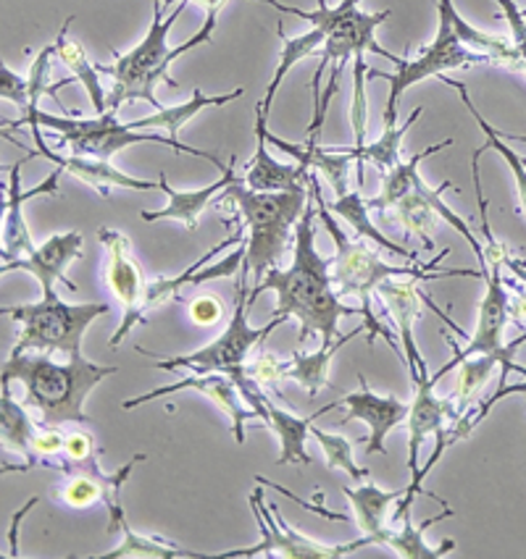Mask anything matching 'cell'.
I'll return each mask as SVG.
<instances>
[{"mask_svg": "<svg viewBox=\"0 0 526 559\" xmlns=\"http://www.w3.org/2000/svg\"><path fill=\"white\" fill-rule=\"evenodd\" d=\"M311 192V190H308ZM316 198L311 192L303 218L295 226V252L290 269H269L261 282L250 289V300L264 289L277 292L274 316L301 321V344H308L316 334L322 340L340 336L337 323L342 316H363V308H350L337 295L332 278V258L316 250Z\"/></svg>", "mask_w": 526, "mask_h": 559, "instance_id": "6da1fadb", "label": "cell"}, {"mask_svg": "<svg viewBox=\"0 0 526 559\" xmlns=\"http://www.w3.org/2000/svg\"><path fill=\"white\" fill-rule=\"evenodd\" d=\"M308 187L316 198V216L324 226H327L329 237L335 242V258H332V278L337 295L340 297H359L361 308H363V318H366V334H369V347L376 342V336H385L387 344H393L398 353H402L400 347V336L398 331H393L385 323L379 321V316H374L372 308V295H376V287L387 278H398V276H411L419 278V282H437V278H451V276H474L482 278V271H471V269H453V271H437V263L443 260L451 250L437 252V258L426 265H389L379 258L376 247L366 245L363 239H350L342 226L335 221L332 207L327 205L324 200L322 185L316 179V174H308Z\"/></svg>", "mask_w": 526, "mask_h": 559, "instance_id": "7a4b0ae2", "label": "cell"}, {"mask_svg": "<svg viewBox=\"0 0 526 559\" xmlns=\"http://www.w3.org/2000/svg\"><path fill=\"white\" fill-rule=\"evenodd\" d=\"M116 366H101L87 357H69L67 362L50 360L48 355L22 353L9 355L0 370V381L24 383V405L37 409L50 426H84V400L103 379L116 373Z\"/></svg>", "mask_w": 526, "mask_h": 559, "instance_id": "3957f363", "label": "cell"}, {"mask_svg": "<svg viewBox=\"0 0 526 559\" xmlns=\"http://www.w3.org/2000/svg\"><path fill=\"white\" fill-rule=\"evenodd\" d=\"M190 5V0H179V5H174V11L164 19V3L155 0L153 5V22L148 27L142 43H138V48H132L129 53H114V63H95L101 74H108L114 80V90L108 95V110L119 114L121 103L127 100H145L151 103L155 110H161L164 106L155 97V84L166 82L168 87H179L177 80L168 74V67L174 61H179L182 56L190 53L192 48L198 45L211 43L213 32H217V24L213 19H206L203 27H200L187 43H182L179 48H168V32H172L174 22L185 14V9Z\"/></svg>", "mask_w": 526, "mask_h": 559, "instance_id": "277c9868", "label": "cell"}, {"mask_svg": "<svg viewBox=\"0 0 526 559\" xmlns=\"http://www.w3.org/2000/svg\"><path fill=\"white\" fill-rule=\"evenodd\" d=\"M308 198L311 192H305V185L284 192H256L245 185L243 177L232 181L222 192L219 207L230 203L235 205V213L248 229L243 265L250 271V278L256 284L266 276V271L279 263L284 247L290 242L292 229L303 218Z\"/></svg>", "mask_w": 526, "mask_h": 559, "instance_id": "5b68a950", "label": "cell"}, {"mask_svg": "<svg viewBox=\"0 0 526 559\" xmlns=\"http://www.w3.org/2000/svg\"><path fill=\"white\" fill-rule=\"evenodd\" d=\"M5 127H11V129L30 127L37 151H43V147L48 145L43 136V129H40V127H48L50 132L61 134V147L67 145L74 155H90V158L112 160L114 155L125 151V147L140 145V142H159L161 147H168V151L177 153V155L187 153V155H195V158L208 160V164L222 168V171L226 168L213 153H206V151H200V147L185 145V142L172 140L168 134L138 132V129H132L129 123H121L119 119H116L114 110L95 116V119H69V116H54V114H45V110H37L35 116H30V119L5 121Z\"/></svg>", "mask_w": 526, "mask_h": 559, "instance_id": "8992f818", "label": "cell"}, {"mask_svg": "<svg viewBox=\"0 0 526 559\" xmlns=\"http://www.w3.org/2000/svg\"><path fill=\"white\" fill-rule=\"evenodd\" d=\"M108 310L112 308L106 302H63L56 292H48L40 302L5 305L0 313L22 323L11 355L58 353L67 355L69 360V357H82L84 331Z\"/></svg>", "mask_w": 526, "mask_h": 559, "instance_id": "52a82bcc", "label": "cell"}, {"mask_svg": "<svg viewBox=\"0 0 526 559\" xmlns=\"http://www.w3.org/2000/svg\"><path fill=\"white\" fill-rule=\"evenodd\" d=\"M248 282H250V271L245 269L239 271V278L235 284V313H232L230 323H226L224 334L219 340H213L206 347L195 349L190 355H179V357H168V360H159L153 362V368L159 370H190V373H232V370L243 368L248 362V357L253 353L258 342H264L271 331L288 323V318L274 316L264 329H250L248 323V310H250V292H248Z\"/></svg>", "mask_w": 526, "mask_h": 559, "instance_id": "ba28073f", "label": "cell"}, {"mask_svg": "<svg viewBox=\"0 0 526 559\" xmlns=\"http://www.w3.org/2000/svg\"><path fill=\"white\" fill-rule=\"evenodd\" d=\"M440 16V29L434 43L426 50H421L419 58L402 61L395 67L393 74L387 71H372L369 69V80H387L389 82V95L385 106V127H395L398 123V103L400 97L413 87V84L430 80V76H440L451 69H471V67H490L484 56L474 53V50L466 48L464 43L458 40L456 29H453L451 16H447L445 9L437 5Z\"/></svg>", "mask_w": 526, "mask_h": 559, "instance_id": "9c48e42d", "label": "cell"}, {"mask_svg": "<svg viewBox=\"0 0 526 559\" xmlns=\"http://www.w3.org/2000/svg\"><path fill=\"white\" fill-rule=\"evenodd\" d=\"M482 278L487 284V292H484L482 305H479L477 329H474L469 344H466V347H458L451 336H447V344L453 347V360L456 362L471 355L495 357L500 362V381H505V376L513 373V366H516L513 357H516L518 349L526 344V331L513 342H505L503 336L505 326L511 323V313H509L511 292L503 276V263H500V260H490L487 269H482Z\"/></svg>", "mask_w": 526, "mask_h": 559, "instance_id": "30bf717a", "label": "cell"}, {"mask_svg": "<svg viewBox=\"0 0 526 559\" xmlns=\"http://www.w3.org/2000/svg\"><path fill=\"white\" fill-rule=\"evenodd\" d=\"M250 510L256 515L258 528H261V542L250 549H235V551H222L224 559L235 557H282V559H342L353 551L363 549V546H374L369 536L355 538L350 544H324L316 538H308L305 533H297L284 523V518L279 515V510L271 504V510H266L264 499V484L250 493Z\"/></svg>", "mask_w": 526, "mask_h": 559, "instance_id": "8fae6325", "label": "cell"}, {"mask_svg": "<svg viewBox=\"0 0 526 559\" xmlns=\"http://www.w3.org/2000/svg\"><path fill=\"white\" fill-rule=\"evenodd\" d=\"M97 239H101V245L106 247V255H108V265H106L108 289H112V295L121 305V323L112 336V347H119V344L129 336V331L138 329L140 323L148 321L145 318L148 282H145V273L140 269V263L132 255V245H129L125 234L103 226V229H97Z\"/></svg>", "mask_w": 526, "mask_h": 559, "instance_id": "7c38bea8", "label": "cell"}, {"mask_svg": "<svg viewBox=\"0 0 526 559\" xmlns=\"http://www.w3.org/2000/svg\"><path fill=\"white\" fill-rule=\"evenodd\" d=\"M230 376L237 381V389H239V394H243V400L248 402V405L258 413V418H264L266 426L277 433L279 444H282V452H279L277 463L279 465L295 463V465H305V467L314 463L308 450H305V441H308V437H311V426H314V420H319L322 415L332 413V409L340 407L342 402H332V405L322 407L319 413L308 415V418H297V415H292L290 409L279 407L277 402L266 394V386H261V383L245 373V366L232 370Z\"/></svg>", "mask_w": 526, "mask_h": 559, "instance_id": "4fadbf2b", "label": "cell"}, {"mask_svg": "<svg viewBox=\"0 0 526 559\" xmlns=\"http://www.w3.org/2000/svg\"><path fill=\"white\" fill-rule=\"evenodd\" d=\"M389 16H393V11L389 9L376 11V14H366V11H361L359 5L350 9L348 14L342 16V22L337 24V27H332V32L327 35V43H324L319 53V67H316V74H314V90L322 87V76L324 71H327V67L346 69V63L353 61L355 53H376L382 58H389V61L398 67L402 56L389 53V50H385L379 43H376V29H379L382 22H387Z\"/></svg>", "mask_w": 526, "mask_h": 559, "instance_id": "5bb4252c", "label": "cell"}, {"mask_svg": "<svg viewBox=\"0 0 526 559\" xmlns=\"http://www.w3.org/2000/svg\"><path fill=\"white\" fill-rule=\"evenodd\" d=\"M187 389H190V392H200L203 396H208L213 405L222 409L226 418H230L235 441L237 444H245V439H248L245 437V420H256L258 413L243 400V394H239V389H237V381L232 379L230 373H222V370H217V373H190V376H185V379L153 389V392L135 396V400H125L121 402V407L135 409V407L148 405V402H153V400H161V396L187 392Z\"/></svg>", "mask_w": 526, "mask_h": 559, "instance_id": "9a60e30c", "label": "cell"}, {"mask_svg": "<svg viewBox=\"0 0 526 559\" xmlns=\"http://www.w3.org/2000/svg\"><path fill=\"white\" fill-rule=\"evenodd\" d=\"M447 373H453L451 362H445L437 373L430 376L419 373L411 383L416 386V396L411 402V413H408V471H411V478L421 471L419 467V454L424 441L434 437L440 428H445L447 424H456L460 415L453 407L451 396H437L434 394V386H437L440 379H445Z\"/></svg>", "mask_w": 526, "mask_h": 559, "instance_id": "2e32d148", "label": "cell"}, {"mask_svg": "<svg viewBox=\"0 0 526 559\" xmlns=\"http://www.w3.org/2000/svg\"><path fill=\"white\" fill-rule=\"evenodd\" d=\"M27 160H30V155L24 160H19V164L9 166V181L3 185V192H5V200H3V250H0V255H3V263H9V260H16V258H24V255H32V252L37 250L35 242H32L27 221H24L22 205L32 198H40V194H56L58 179H61V174H63V168H56V171L50 174V177L45 179L43 185L35 187V190L22 192V166L27 164Z\"/></svg>", "mask_w": 526, "mask_h": 559, "instance_id": "e0dca14e", "label": "cell"}, {"mask_svg": "<svg viewBox=\"0 0 526 559\" xmlns=\"http://www.w3.org/2000/svg\"><path fill=\"white\" fill-rule=\"evenodd\" d=\"M376 295H379V302L385 305L389 321H393L395 331H398L402 355H406V368L411 373V379H416L419 373H426V362L421 357L419 344H416L413 336V326L421 316V300H424V295L419 292V278H387V282H382L376 287Z\"/></svg>", "mask_w": 526, "mask_h": 559, "instance_id": "ac0fdd59", "label": "cell"}, {"mask_svg": "<svg viewBox=\"0 0 526 559\" xmlns=\"http://www.w3.org/2000/svg\"><path fill=\"white\" fill-rule=\"evenodd\" d=\"M361 389L342 396V407L348 409L346 420H361L369 426L366 437V454H385V439L389 431H395L402 420H408L411 405L398 400V396H382L369 389V383L359 373Z\"/></svg>", "mask_w": 526, "mask_h": 559, "instance_id": "d6986e66", "label": "cell"}, {"mask_svg": "<svg viewBox=\"0 0 526 559\" xmlns=\"http://www.w3.org/2000/svg\"><path fill=\"white\" fill-rule=\"evenodd\" d=\"M82 242H84V237L80 231L56 234V237L45 239V242L37 247L32 255L9 260V263H3V269L0 271L3 273H11V271L32 273V276L40 282L43 295L56 292L54 289L56 282H61L69 292H77L80 287H77V284L67 276V269L74 263V260L82 258Z\"/></svg>", "mask_w": 526, "mask_h": 559, "instance_id": "ffe728a7", "label": "cell"}, {"mask_svg": "<svg viewBox=\"0 0 526 559\" xmlns=\"http://www.w3.org/2000/svg\"><path fill=\"white\" fill-rule=\"evenodd\" d=\"M40 158L50 160L58 168L71 174L74 179L84 181L87 187L97 190V194L108 198L112 190H129V192H148V190H161L159 181H148V179H138V177H129V174L121 171V168L112 166V160H103V158H90V155H61L56 151H50V145H45L43 151H32L30 158Z\"/></svg>", "mask_w": 526, "mask_h": 559, "instance_id": "44dd1931", "label": "cell"}, {"mask_svg": "<svg viewBox=\"0 0 526 559\" xmlns=\"http://www.w3.org/2000/svg\"><path fill=\"white\" fill-rule=\"evenodd\" d=\"M237 158L232 155L230 164L222 171V179H217L213 185L203 187V190H174L172 185H168L166 174L161 171L159 174V185H161V192H166L168 198V205L164 211H142L140 218L148 221V224H153V221H177V224L185 226L187 231H195V226H198V218L200 213L206 211L208 203H211L213 198H217L219 192H224L226 187L232 185V181H237Z\"/></svg>", "mask_w": 526, "mask_h": 559, "instance_id": "7402d4cb", "label": "cell"}, {"mask_svg": "<svg viewBox=\"0 0 526 559\" xmlns=\"http://www.w3.org/2000/svg\"><path fill=\"white\" fill-rule=\"evenodd\" d=\"M363 331H366V326H355L353 331H348V334L335 336V340H322V347L311 355H303L301 349H297L288 362L282 360V376L284 379L301 383L311 400H314L324 386H332V383H329V362H332V357L340 353L348 342L361 336Z\"/></svg>", "mask_w": 526, "mask_h": 559, "instance_id": "603a6c76", "label": "cell"}, {"mask_svg": "<svg viewBox=\"0 0 526 559\" xmlns=\"http://www.w3.org/2000/svg\"><path fill=\"white\" fill-rule=\"evenodd\" d=\"M440 80H443L447 87H453L456 90V93L460 95V100H464V106H466V110H469V114L474 116V121L479 123V129H482L484 132V145L479 147L477 153H474V160H471V166H474V179H479V158H482V153H487V151H495L500 158L505 160V164H509V168H511V174H513V181H516V192H518V207H522V213L526 216V164H524V158L522 155H518L516 151H513V147H509L505 145V136L498 132L495 127H492L490 121L484 119L482 114H479V108L474 106V100L469 97V90H466V84L464 82H453L451 76H445V74H440Z\"/></svg>", "mask_w": 526, "mask_h": 559, "instance_id": "cb8c5ba5", "label": "cell"}, {"mask_svg": "<svg viewBox=\"0 0 526 559\" xmlns=\"http://www.w3.org/2000/svg\"><path fill=\"white\" fill-rule=\"evenodd\" d=\"M408 489H395V491H382L379 486L363 484V486H342V493L353 507L355 512V525H359L361 536H369L374 546H382L387 531V512L395 502H400L406 497Z\"/></svg>", "mask_w": 526, "mask_h": 559, "instance_id": "d4e9b609", "label": "cell"}, {"mask_svg": "<svg viewBox=\"0 0 526 559\" xmlns=\"http://www.w3.org/2000/svg\"><path fill=\"white\" fill-rule=\"evenodd\" d=\"M440 9L447 11L451 16L453 29H456L458 40L466 45V48L474 50V53L484 56L490 61V67H500V69H509V71H522L524 58L513 48L511 37L503 35H490V32H482L477 27H471L464 16L458 14V9L453 5V0H437Z\"/></svg>", "mask_w": 526, "mask_h": 559, "instance_id": "484cf974", "label": "cell"}, {"mask_svg": "<svg viewBox=\"0 0 526 559\" xmlns=\"http://www.w3.org/2000/svg\"><path fill=\"white\" fill-rule=\"evenodd\" d=\"M37 424L40 420L32 418L30 407L24 402L22 405L14 402V396L9 392V381H0V433H3V447L24 454V460H27L24 465H3V473H24L27 465H32V460H35L32 439H35Z\"/></svg>", "mask_w": 526, "mask_h": 559, "instance_id": "4316f807", "label": "cell"}, {"mask_svg": "<svg viewBox=\"0 0 526 559\" xmlns=\"http://www.w3.org/2000/svg\"><path fill=\"white\" fill-rule=\"evenodd\" d=\"M447 518H453L451 507H445L440 515L426 518L424 523H413L411 515H408L402 523L389 525L385 531V538H382V546H389V549L402 559H440L451 555V551L456 549V542H453V538H445V542H440V546H430L424 542V533Z\"/></svg>", "mask_w": 526, "mask_h": 559, "instance_id": "83f0119b", "label": "cell"}, {"mask_svg": "<svg viewBox=\"0 0 526 559\" xmlns=\"http://www.w3.org/2000/svg\"><path fill=\"white\" fill-rule=\"evenodd\" d=\"M269 142L261 134H256V155L245 166L243 181L256 192H284L295 190V187L308 185V168L301 164H279L277 158H271L266 151Z\"/></svg>", "mask_w": 526, "mask_h": 559, "instance_id": "f1b7e54d", "label": "cell"}, {"mask_svg": "<svg viewBox=\"0 0 526 559\" xmlns=\"http://www.w3.org/2000/svg\"><path fill=\"white\" fill-rule=\"evenodd\" d=\"M71 22H74V16H69L67 22H63V27L58 29L56 35V58L58 61L67 67L71 74H74V82H80L84 87V93H87L90 103H93L95 114H108V95L106 90H103L101 84V71L93 61H90L87 53H84V48L77 40H71L69 37V27Z\"/></svg>", "mask_w": 526, "mask_h": 559, "instance_id": "f546056e", "label": "cell"}, {"mask_svg": "<svg viewBox=\"0 0 526 559\" xmlns=\"http://www.w3.org/2000/svg\"><path fill=\"white\" fill-rule=\"evenodd\" d=\"M243 95H245L243 87L232 90V93H226V95H217V97L195 90L190 100L182 103V106L161 108V110H155V114L145 116V119L129 121V127L138 129V132H166L172 140H179V129L185 127L187 121H192L200 110L211 108V106H226V103L237 100V97H243Z\"/></svg>", "mask_w": 526, "mask_h": 559, "instance_id": "4dcf8cb0", "label": "cell"}, {"mask_svg": "<svg viewBox=\"0 0 526 559\" xmlns=\"http://www.w3.org/2000/svg\"><path fill=\"white\" fill-rule=\"evenodd\" d=\"M279 37H282V56H279L277 71H274V76H271V84L266 87L264 100L256 106L266 116V119H269L271 103H274L279 87H282L284 76L290 74L292 67H295L297 61H303V58L314 56L316 50L324 48V43H327V32L319 27H311L308 32H303V35H297V37H288L284 35V29L279 27Z\"/></svg>", "mask_w": 526, "mask_h": 559, "instance_id": "1f68e13d", "label": "cell"}, {"mask_svg": "<svg viewBox=\"0 0 526 559\" xmlns=\"http://www.w3.org/2000/svg\"><path fill=\"white\" fill-rule=\"evenodd\" d=\"M426 190H430V185L421 179V174H416L411 192H408L406 198H402L400 203L393 207V211H395V218L402 224V229L416 234V237L424 242L426 250H434V234L432 231H434V226H437L440 213L434 211Z\"/></svg>", "mask_w": 526, "mask_h": 559, "instance_id": "d6a6232c", "label": "cell"}, {"mask_svg": "<svg viewBox=\"0 0 526 559\" xmlns=\"http://www.w3.org/2000/svg\"><path fill=\"white\" fill-rule=\"evenodd\" d=\"M424 114V108H413L411 116H408L406 121L395 123V127H385L382 129V136L379 140H374L372 145L361 147V151H353L350 147V155L355 158V166H359V185L363 187V166L372 164L374 168H379V174H387L393 171L395 166L400 164V142L402 136H406L408 132H411V127L416 121H419V116Z\"/></svg>", "mask_w": 526, "mask_h": 559, "instance_id": "836d02e7", "label": "cell"}, {"mask_svg": "<svg viewBox=\"0 0 526 559\" xmlns=\"http://www.w3.org/2000/svg\"><path fill=\"white\" fill-rule=\"evenodd\" d=\"M445 147H453V136H447V140L437 142V145L426 147V151L413 153L408 160H400V164L395 166L393 171L382 174V190H379V194H376V198H372L366 203L369 211H393V207L398 205L408 192H411L413 177L419 174L421 160H426L434 153L445 151Z\"/></svg>", "mask_w": 526, "mask_h": 559, "instance_id": "e575fe53", "label": "cell"}, {"mask_svg": "<svg viewBox=\"0 0 526 559\" xmlns=\"http://www.w3.org/2000/svg\"><path fill=\"white\" fill-rule=\"evenodd\" d=\"M332 213L335 216H340L346 224L359 234L361 239H369V242H374L376 247H382V250H389L393 255H398L402 260H416V252L413 250H406V247L393 242V239L385 237L376 226L372 224V218H369V205L366 200H363L361 192H348L346 198H337L332 205Z\"/></svg>", "mask_w": 526, "mask_h": 559, "instance_id": "d590c367", "label": "cell"}, {"mask_svg": "<svg viewBox=\"0 0 526 559\" xmlns=\"http://www.w3.org/2000/svg\"><path fill=\"white\" fill-rule=\"evenodd\" d=\"M121 544L116 549L106 551V555H97V559H125V557H153V559H200L208 557L203 551L185 549V546L166 542L161 536H145V533H138L129 525V520L121 523Z\"/></svg>", "mask_w": 526, "mask_h": 559, "instance_id": "8d00e7d4", "label": "cell"}, {"mask_svg": "<svg viewBox=\"0 0 526 559\" xmlns=\"http://www.w3.org/2000/svg\"><path fill=\"white\" fill-rule=\"evenodd\" d=\"M495 368H500V362L490 355H471L458 362L456 383H453L451 389V402L458 415H464L466 409L477 405L479 394H482L484 383L490 381V376L495 373Z\"/></svg>", "mask_w": 526, "mask_h": 559, "instance_id": "74e56055", "label": "cell"}, {"mask_svg": "<svg viewBox=\"0 0 526 559\" xmlns=\"http://www.w3.org/2000/svg\"><path fill=\"white\" fill-rule=\"evenodd\" d=\"M237 218H239V216H237ZM243 231H245V224H243V221H239L237 231L232 234L230 239H224L222 245H217V247H213V250H208L203 258L195 260V263L190 265V269L182 271L179 276H161V278H155V282L148 284V292H145V310L161 308V305H166V302L177 300V297H179V289L185 287V284H192V282H195V276H198V271H203V265L208 263V260H211L213 255H217V252L226 250V247H232V245H239V242H243V239H245V234H243Z\"/></svg>", "mask_w": 526, "mask_h": 559, "instance_id": "f35d334b", "label": "cell"}, {"mask_svg": "<svg viewBox=\"0 0 526 559\" xmlns=\"http://www.w3.org/2000/svg\"><path fill=\"white\" fill-rule=\"evenodd\" d=\"M54 58H56V43L45 45L40 53L35 56V61H32V69L27 74V84H30V110L22 116V119H30V116H35L37 110H40V100L43 97H54V100L61 106V93L63 87H69L71 80H61L54 84V74H50V67H54Z\"/></svg>", "mask_w": 526, "mask_h": 559, "instance_id": "ab89813d", "label": "cell"}, {"mask_svg": "<svg viewBox=\"0 0 526 559\" xmlns=\"http://www.w3.org/2000/svg\"><path fill=\"white\" fill-rule=\"evenodd\" d=\"M311 437L322 444L324 457H327L329 471H342L348 473L353 484H361V480L369 478V467H361L353 457V447L359 444L361 439H346L337 437V433H327L319 426H311Z\"/></svg>", "mask_w": 526, "mask_h": 559, "instance_id": "60d3db41", "label": "cell"}, {"mask_svg": "<svg viewBox=\"0 0 526 559\" xmlns=\"http://www.w3.org/2000/svg\"><path fill=\"white\" fill-rule=\"evenodd\" d=\"M366 82H369V67L366 53H355L353 58V103H350V123H353L355 145L353 151L366 147V127H369V97H366Z\"/></svg>", "mask_w": 526, "mask_h": 559, "instance_id": "b9f144b4", "label": "cell"}, {"mask_svg": "<svg viewBox=\"0 0 526 559\" xmlns=\"http://www.w3.org/2000/svg\"><path fill=\"white\" fill-rule=\"evenodd\" d=\"M63 441H67V433H63L58 426L45 424V420L40 418V424H37V431H35V439H32V452H35V460H32V465H27V471L37 467L40 460H50V457H58V454H63Z\"/></svg>", "mask_w": 526, "mask_h": 559, "instance_id": "7bdbcfd3", "label": "cell"}, {"mask_svg": "<svg viewBox=\"0 0 526 559\" xmlns=\"http://www.w3.org/2000/svg\"><path fill=\"white\" fill-rule=\"evenodd\" d=\"M0 95H3V100H11L16 108H22L24 114L30 110L27 76H19L16 71L9 69V63L0 67Z\"/></svg>", "mask_w": 526, "mask_h": 559, "instance_id": "ee69618b", "label": "cell"}, {"mask_svg": "<svg viewBox=\"0 0 526 559\" xmlns=\"http://www.w3.org/2000/svg\"><path fill=\"white\" fill-rule=\"evenodd\" d=\"M245 373L250 379H256L261 386H274L277 381H282V360L277 355H258L253 362H245Z\"/></svg>", "mask_w": 526, "mask_h": 559, "instance_id": "f6af8a7d", "label": "cell"}, {"mask_svg": "<svg viewBox=\"0 0 526 559\" xmlns=\"http://www.w3.org/2000/svg\"><path fill=\"white\" fill-rule=\"evenodd\" d=\"M495 3L500 5V9H503L505 19H509L513 48H516L526 61V16H524V11L518 9L516 0H495Z\"/></svg>", "mask_w": 526, "mask_h": 559, "instance_id": "bcb514c9", "label": "cell"}, {"mask_svg": "<svg viewBox=\"0 0 526 559\" xmlns=\"http://www.w3.org/2000/svg\"><path fill=\"white\" fill-rule=\"evenodd\" d=\"M95 439L90 437L87 431H82V428H74V431L67 433V441H63V457L69 460H87L97 454Z\"/></svg>", "mask_w": 526, "mask_h": 559, "instance_id": "7dc6e473", "label": "cell"}, {"mask_svg": "<svg viewBox=\"0 0 526 559\" xmlns=\"http://www.w3.org/2000/svg\"><path fill=\"white\" fill-rule=\"evenodd\" d=\"M224 316V305L211 295H200L198 300L190 302V318L198 326H213Z\"/></svg>", "mask_w": 526, "mask_h": 559, "instance_id": "c3c4849f", "label": "cell"}, {"mask_svg": "<svg viewBox=\"0 0 526 559\" xmlns=\"http://www.w3.org/2000/svg\"><path fill=\"white\" fill-rule=\"evenodd\" d=\"M513 373H518V376H524L526 379V368L524 366H513ZM511 394H526V381H522V383H505V381H500V386L495 389V392H492L490 396H487L484 402H479V418H487V413H490L492 407L498 405L500 400H505V396H511Z\"/></svg>", "mask_w": 526, "mask_h": 559, "instance_id": "681fc988", "label": "cell"}, {"mask_svg": "<svg viewBox=\"0 0 526 559\" xmlns=\"http://www.w3.org/2000/svg\"><path fill=\"white\" fill-rule=\"evenodd\" d=\"M505 284H509L511 289H516V295H511V302H509L511 323H516V326L524 329L526 326V289L516 287V284H513V278H505Z\"/></svg>", "mask_w": 526, "mask_h": 559, "instance_id": "f907efd6", "label": "cell"}, {"mask_svg": "<svg viewBox=\"0 0 526 559\" xmlns=\"http://www.w3.org/2000/svg\"><path fill=\"white\" fill-rule=\"evenodd\" d=\"M37 502H40V499L37 497H32L27 504H24V510H19L16 515H14V528H11V533H9V544H11V557H19V549H16V531H19V520H22L24 515H27V512L32 510V507H35Z\"/></svg>", "mask_w": 526, "mask_h": 559, "instance_id": "816d5d0a", "label": "cell"}, {"mask_svg": "<svg viewBox=\"0 0 526 559\" xmlns=\"http://www.w3.org/2000/svg\"><path fill=\"white\" fill-rule=\"evenodd\" d=\"M190 3H198L203 5L206 11V19H219V14L224 11V5L230 3V0H190Z\"/></svg>", "mask_w": 526, "mask_h": 559, "instance_id": "f5cc1de1", "label": "cell"}, {"mask_svg": "<svg viewBox=\"0 0 526 559\" xmlns=\"http://www.w3.org/2000/svg\"><path fill=\"white\" fill-rule=\"evenodd\" d=\"M505 269L513 273V278H518V282L526 284V263H524V260L509 255V258H505Z\"/></svg>", "mask_w": 526, "mask_h": 559, "instance_id": "db71d44e", "label": "cell"}, {"mask_svg": "<svg viewBox=\"0 0 526 559\" xmlns=\"http://www.w3.org/2000/svg\"><path fill=\"white\" fill-rule=\"evenodd\" d=\"M524 16H526V9H524Z\"/></svg>", "mask_w": 526, "mask_h": 559, "instance_id": "11a10c76", "label": "cell"}, {"mask_svg": "<svg viewBox=\"0 0 526 559\" xmlns=\"http://www.w3.org/2000/svg\"><path fill=\"white\" fill-rule=\"evenodd\" d=\"M524 164H526V158H524Z\"/></svg>", "mask_w": 526, "mask_h": 559, "instance_id": "9f6ffc18", "label": "cell"}]
</instances>
